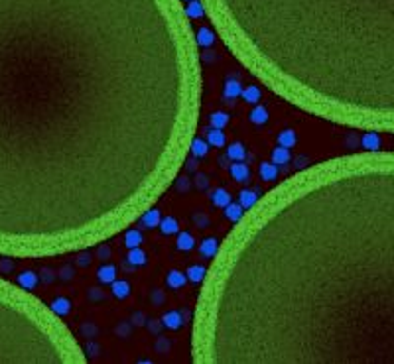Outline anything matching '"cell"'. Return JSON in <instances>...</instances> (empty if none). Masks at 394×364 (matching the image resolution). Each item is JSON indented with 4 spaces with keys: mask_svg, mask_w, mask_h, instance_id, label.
Segmentation results:
<instances>
[{
    "mask_svg": "<svg viewBox=\"0 0 394 364\" xmlns=\"http://www.w3.org/2000/svg\"><path fill=\"white\" fill-rule=\"evenodd\" d=\"M183 0H0V254L83 252L177 179L201 115Z\"/></svg>",
    "mask_w": 394,
    "mask_h": 364,
    "instance_id": "cell-1",
    "label": "cell"
},
{
    "mask_svg": "<svg viewBox=\"0 0 394 364\" xmlns=\"http://www.w3.org/2000/svg\"><path fill=\"white\" fill-rule=\"evenodd\" d=\"M195 364L394 362V153L315 164L219 244L193 313Z\"/></svg>",
    "mask_w": 394,
    "mask_h": 364,
    "instance_id": "cell-2",
    "label": "cell"
},
{
    "mask_svg": "<svg viewBox=\"0 0 394 364\" xmlns=\"http://www.w3.org/2000/svg\"><path fill=\"white\" fill-rule=\"evenodd\" d=\"M231 54L314 116L394 130V0H199Z\"/></svg>",
    "mask_w": 394,
    "mask_h": 364,
    "instance_id": "cell-3",
    "label": "cell"
},
{
    "mask_svg": "<svg viewBox=\"0 0 394 364\" xmlns=\"http://www.w3.org/2000/svg\"><path fill=\"white\" fill-rule=\"evenodd\" d=\"M195 38H197V43H199L201 47H209L215 41V32L211 28H199L197 34H195Z\"/></svg>",
    "mask_w": 394,
    "mask_h": 364,
    "instance_id": "cell-4",
    "label": "cell"
},
{
    "mask_svg": "<svg viewBox=\"0 0 394 364\" xmlns=\"http://www.w3.org/2000/svg\"><path fill=\"white\" fill-rule=\"evenodd\" d=\"M246 155V148L240 144V142H235L227 148V158L229 160H235V162H242Z\"/></svg>",
    "mask_w": 394,
    "mask_h": 364,
    "instance_id": "cell-5",
    "label": "cell"
},
{
    "mask_svg": "<svg viewBox=\"0 0 394 364\" xmlns=\"http://www.w3.org/2000/svg\"><path fill=\"white\" fill-rule=\"evenodd\" d=\"M231 175H233L236 181H246V179H249V175H251L249 166L242 164V162H235V164L231 166Z\"/></svg>",
    "mask_w": 394,
    "mask_h": 364,
    "instance_id": "cell-6",
    "label": "cell"
},
{
    "mask_svg": "<svg viewBox=\"0 0 394 364\" xmlns=\"http://www.w3.org/2000/svg\"><path fill=\"white\" fill-rule=\"evenodd\" d=\"M164 323V327H168V329H179L181 327V323H183V317H181V313H177V311H170V313H166L164 315V319H162Z\"/></svg>",
    "mask_w": 394,
    "mask_h": 364,
    "instance_id": "cell-7",
    "label": "cell"
},
{
    "mask_svg": "<svg viewBox=\"0 0 394 364\" xmlns=\"http://www.w3.org/2000/svg\"><path fill=\"white\" fill-rule=\"evenodd\" d=\"M97 276H98V280H101L103 284H113V282H115V276H117V268H115L113 264H105V266L98 268Z\"/></svg>",
    "mask_w": 394,
    "mask_h": 364,
    "instance_id": "cell-8",
    "label": "cell"
},
{
    "mask_svg": "<svg viewBox=\"0 0 394 364\" xmlns=\"http://www.w3.org/2000/svg\"><path fill=\"white\" fill-rule=\"evenodd\" d=\"M185 282H187V274H183V272L172 270V272L168 274V286H170V287H174V289L183 287V286H185Z\"/></svg>",
    "mask_w": 394,
    "mask_h": 364,
    "instance_id": "cell-9",
    "label": "cell"
},
{
    "mask_svg": "<svg viewBox=\"0 0 394 364\" xmlns=\"http://www.w3.org/2000/svg\"><path fill=\"white\" fill-rule=\"evenodd\" d=\"M211 201H213L217 207H227V205L231 203V193H229L227 189L219 187V189H215V191L211 193Z\"/></svg>",
    "mask_w": 394,
    "mask_h": 364,
    "instance_id": "cell-10",
    "label": "cell"
},
{
    "mask_svg": "<svg viewBox=\"0 0 394 364\" xmlns=\"http://www.w3.org/2000/svg\"><path fill=\"white\" fill-rule=\"evenodd\" d=\"M244 215V207L238 203V205H233V203H229L227 207H225V217L229 219V221H238L240 217Z\"/></svg>",
    "mask_w": 394,
    "mask_h": 364,
    "instance_id": "cell-11",
    "label": "cell"
},
{
    "mask_svg": "<svg viewBox=\"0 0 394 364\" xmlns=\"http://www.w3.org/2000/svg\"><path fill=\"white\" fill-rule=\"evenodd\" d=\"M256 201H258L256 193H255V191H249V189H242L240 195H238V203L244 207V211H246V209H251V207H253Z\"/></svg>",
    "mask_w": 394,
    "mask_h": 364,
    "instance_id": "cell-12",
    "label": "cell"
},
{
    "mask_svg": "<svg viewBox=\"0 0 394 364\" xmlns=\"http://www.w3.org/2000/svg\"><path fill=\"white\" fill-rule=\"evenodd\" d=\"M272 162H274L276 166L288 164V162H290V152H288V148H284V146L274 148V150H272Z\"/></svg>",
    "mask_w": 394,
    "mask_h": 364,
    "instance_id": "cell-13",
    "label": "cell"
},
{
    "mask_svg": "<svg viewBox=\"0 0 394 364\" xmlns=\"http://www.w3.org/2000/svg\"><path fill=\"white\" fill-rule=\"evenodd\" d=\"M207 144L221 148V146L225 144V134H223V128H213V126H211V130L207 132Z\"/></svg>",
    "mask_w": 394,
    "mask_h": 364,
    "instance_id": "cell-14",
    "label": "cell"
},
{
    "mask_svg": "<svg viewBox=\"0 0 394 364\" xmlns=\"http://www.w3.org/2000/svg\"><path fill=\"white\" fill-rule=\"evenodd\" d=\"M276 175H278V168L274 162H264L260 166V177L264 181H272V179H276Z\"/></svg>",
    "mask_w": 394,
    "mask_h": 364,
    "instance_id": "cell-15",
    "label": "cell"
},
{
    "mask_svg": "<svg viewBox=\"0 0 394 364\" xmlns=\"http://www.w3.org/2000/svg\"><path fill=\"white\" fill-rule=\"evenodd\" d=\"M111 291H113V295H115V297L124 299V297H128V293H130V286H128L126 282H122V280H118V282L115 280V282H113Z\"/></svg>",
    "mask_w": 394,
    "mask_h": 364,
    "instance_id": "cell-16",
    "label": "cell"
},
{
    "mask_svg": "<svg viewBox=\"0 0 394 364\" xmlns=\"http://www.w3.org/2000/svg\"><path fill=\"white\" fill-rule=\"evenodd\" d=\"M185 12H187V16H189L191 20H193V18H199V16L205 14L203 4L199 2V0H189V4L185 6Z\"/></svg>",
    "mask_w": 394,
    "mask_h": 364,
    "instance_id": "cell-17",
    "label": "cell"
},
{
    "mask_svg": "<svg viewBox=\"0 0 394 364\" xmlns=\"http://www.w3.org/2000/svg\"><path fill=\"white\" fill-rule=\"evenodd\" d=\"M189 153H193L195 158H203V155L207 153V142H203V140H199V138H193L191 148H189Z\"/></svg>",
    "mask_w": 394,
    "mask_h": 364,
    "instance_id": "cell-18",
    "label": "cell"
},
{
    "mask_svg": "<svg viewBox=\"0 0 394 364\" xmlns=\"http://www.w3.org/2000/svg\"><path fill=\"white\" fill-rule=\"evenodd\" d=\"M242 93V87H240V83L236 81V79H229L227 83H225V96L227 98H235V96H238Z\"/></svg>",
    "mask_w": 394,
    "mask_h": 364,
    "instance_id": "cell-19",
    "label": "cell"
},
{
    "mask_svg": "<svg viewBox=\"0 0 394 364\" xmlns=\"http://www.w3.org/2000/svg\"><path fill=\"white\" fill-rule=\"evenodd\" d=\"M124 244H126L128 248L140 246V244H142V232H138V230H134V229L126 230V234H124Z\"/></svg>",
    "mask_w": 394,
    "mask_h": 364,
    "instance_id": "cell-20",
    "label": "cell"
},
{
    "mask_svg": "<svg viewBox=\"0 0 394 364\" xmlns=\"http://www.w3.org/2000/svg\"><path fill=\"white\" fill-rule=\"evenodd\" d=\"M217 250H219V242H217L215 238H205V240H203V244H201V254H203L205 258H213Z\"/></svg>",
    "mask_w": 394,
    "mask_h": 364,
    "instance_id": "cell-21",
    "label": "cell"
},
{
    "mask_svg": "<svg viewBox=\"0 0 394 364\" xmlns=\"http://www.w3.org/2000/svg\"><path fill=\"white\" fill-rule=\"evenodd\" d=\"M363 148H365V150H378V148H380V138H378V134H374L373 130H371L369 134H365V136H363Z\"/></svg>",
    "mask_w": 394,
    "mask_h": 364,
    "instance_id": "cell-22",
    "label": "cell"
},
{
    "mask_svg": "<svg viewBox=\"0 0 394 364\" xmlns=\"http://www.w3.org/2000/svg\"><path fill=\"white\" fill-rule=\"evenodd\" d=\"M146 227H156V225H160V213L154 209V207H152V209L150 211H146L144 215H142V219H140Z\"/></svg>",
    "mask_w": 394,
    "mask_h": 364,
    "instance_id": "cell-23",
    "label": "cell"
},
{
    "mask_svg": "<svg viewBox=\"0 0 394 364\" xmlns=\"http://www.w3.org/2000/svg\"><path fill=\"white\" fill-rule=\"evenodd\" d=\"M128 262L132 264V266H142L144 262H146V254L136 246V248H130V252H128Z\"/></svg>",
    "mask_w": 394,
    "mask_h": 364,
    "instance_id": "cell-24",
    "label": "cell"
},
{
    "mask_svg": "<svg viewBox=\"0 0 394 364\" xmlns=\"http://www.w3.org/2000/svg\"><path fill=\"white\" fill-rule=\"evenodd\" d=\"M251 120L255 124H266L268 122V111L264 107H255L251 113Z\"/></svg>",
    "mask_w": 394,
    "mask_h": 364,
    "instance_id": "cell-25",
    "label": "cell"
},
{
    "mask_svg": "<svg viewBox=\"0 0 394 364\" xmlns=\"http://www.w3.org/2000/svg\"><path fill=\"white\" fill-rule=\"evenodd\" d=\"M209 122H211V126L213 128H223V126H227L229 124V115L227 113H213L211 116H209Z\"/></svg>",
    "mask_w": 394,
    "mask_h": 364,
    "instance_id": "cell-26",
    "label": "cell"
},
{
    "mask_svg": "<svg viewBox=\"0 0 394 364\" xmlns=\"http://www.w3.org/2000/svg\"><path fill=\"white\" fill-rule=\"evenodd\" d=\"M205 274H207V270L203 266H191L187 270V280H191V282H203Z\"/></svg>",
    "mask_w": 394,
    "mask_h": 364,
    "instance_id": "cell-27",
    "label": "cell"
},
{
    "mask_svg": "<svg viewBox=\"0 0 394 364\" xmlns=\"http://www.w3.org/2000/svg\"><path fill=\"white\" fill-rule=\"evenodd\" d=\"M160 229H162V232L164 234H174V232H177V221L176 219H172V217H166V219H162L160 221Z\"/></svg>",
    "mask_w": 394,
    "mask_h": 364,
    "instance_id": "cell-28",
    "label": "cell"
},
{
    "mask_svg": "<svg viewBox=\"0 0 394 364\" xmlns=\"http://www.w3.org/2000/svg\"><path fill=\"white\" fill-rule=\"evenodd\" d=\"M240 95L244 96L246 102H258L260 100V89L258 87H246Z\"/></svg>",
    "mask_w": 394,
    "mask_h": 364,
    "instance_id": "cell-29",
    "label": "cell"
},
{
    "mask_svg": "<svg viewBox=\"0 0 394 364\" xmlns=\"http://www.w3.org/2000/svg\"><path fill=\"white\" fill-rule=\"evenodd\" d=\"M278 142H280V146H284V148H292V146L296 144V132H294V130H284V132L278 136Z\"/></svg>",
    "mask_w": 394,
    "mask_h": 364,
    "instance_id": "cell-30",
    "label": "cell"
},
{
    "mask_svg": "<svg viewBox=\"0 0 394 364\" xmlns=\"http://www.w3.org/2000/svg\"><path fill=\"white\" fill-rule=\"evenodd\" d=\"M193 244H195V240H193V236H191L189 232H181V234L177 236V248H179V250H191Z\"/></svg>",
    "mask_w": 394,
    "mask_h": 364,
    "instance_id": "cell-31",
    "label": "cell"
},
{
    "mask_svg": "<svg viewBox=\"0 0 394 364\" xmlns=\"http://www.w3.org/2000/svg\"><path fill=\"white\" fill-rule=\"evenodd\" d=\"M69 307H71V303H69L67 299H63V297L56 299V301H54V305H52V309L56 311L58 315H65L67 311H69Z\"/></svg>",
    "mask_w": 394,
    "mask_h": 364,
    "instance_id": "cell-32",
    "label": "cell"
},
{
    "mask_svg": "<svg viewBox=\"0 0 394 364\" xmlns=\"http://www.w3.org/2000/svg\"><path fill=\"white\" fill-rule=\"evenodd\" d=\"M36 282H38V276H34L32 272H24V274L20 276V284H22L26 289H32V287L36 286Z\"/></svg>",
    "mask_w": 394,
    "mask_h": 364,
    "instance_id": "cell-33",
    "label": "cell"
},
{
    "mask_svg": "<svg viewBox=\"0 0 394 364\" xmlns=\"http://www.w3.org/2000/svg\"><path fill=\"white\" fill-rule=\"evenodd\" d=\"M97 256H98V258H103V260H107V258L111 256V248H109L107 244H98V250H97Z\"/></svg>",
    "mask_w": 394,
    "mask_h": 364,
    "instance_id": "cell-34",
    "label": "cell"
},
{
    "mask_svg": "<svg viewBox=\"0 0 394 364\" xmlns=\"http://www.w3.org/2000/svg\"><path fill=\"white\" fill-rule=\"evenodd\" d=\"M59 274H61V278H63V280H71V278H73V270H71L69 266H63Z\"/></svg>",
    "mask_w": 394,
    "mask_h": 364,
    "instance_id": "cell-35",
    "label": "cell"
},
{
    "mask_svg": "<svg viewBox=\"0 0 394 364\" xmlns=\"http://www.w3.org/2000/svg\"><path fill=\"white\" fill-rule=\"evenodd\" d=\"M91 264V256L89 254H79V266H89Z\"/></svg>",
    "mask_w": 394,
    "mask_h": 364,
    "instance_id": "cell-36",
    "label": "cell"
},
{
    "mask_svg": "<svg viewBox=\"0 0 394 364\" xmlns=\"http://www.w3.org/2000/svg\"><path fill=\"white\" fill-rule=\"evenodd\" d=\"M89 295H91V299H101V297H105V293H103L101 289H98V287H93Z\"/></svg>",
    "mask_w": 394,
    "mask_h": 364,
    "instance_id": "cell-37",
    "label": "cell"
},
{
    "mask_svg": "<svg viewBox=\"0 0 394 364\" xmlns=\"http://www.w3.org/2000/svg\"><path fill=\"white\" fill-rule=\"evenodd\" d=\"M170 348V343L166 339H158V350H168Z\"/></svg>",
    "mask_w": 394,
    "mask_h": 364,
    "instance_id": "cell-38",
    "label": "cell"
},
{
    "mask_svg": "<svg viewBox=\"0 0 394 364\" xmlns=\"http://www.w3.org/2000/svg\"><path fill=\"white\" fill-rule=\"evenodd\" d=\"M195 181H199V183H197L199 187H207V177H205V175H201V173L197 175V179H195Z\"/></svg>",
    "mask_w": 394,
    "mask_h": 364,
    "instance_id": "cell-39",
    "label": "cell"
},
{
    "mask_svg": "<svg viewBox=\"0 0 394 364\" xmlns=\"http://www.w3.org/2000/svg\"><path fill=\"white\" fill-rule=\"evenodd\" d=\"M162 301H164V293L156 289V291H154V303H158V305H160Z\"/></svg>",
    "mask_w": 394,
    "mask_h": 364,
    "instance_id": "cell-40",
    "label": "cell"
},
{
    "mask_svg": "<svg viewBox=\"0 0 394 364\" xmlns=\"http://www.w3.org/2000/svg\"><path fill=\"white\" fill-rule=\"evenodd\" d=\"M177 181H179V183H177V187H179V189H187V181H189V179L181 177V179H177Z\"/></svg>",
    "mask_w": 394,
    "mask_h": 364,
    "instance_id": "cell-41",
    "label": "cell"
}]
</instances>
